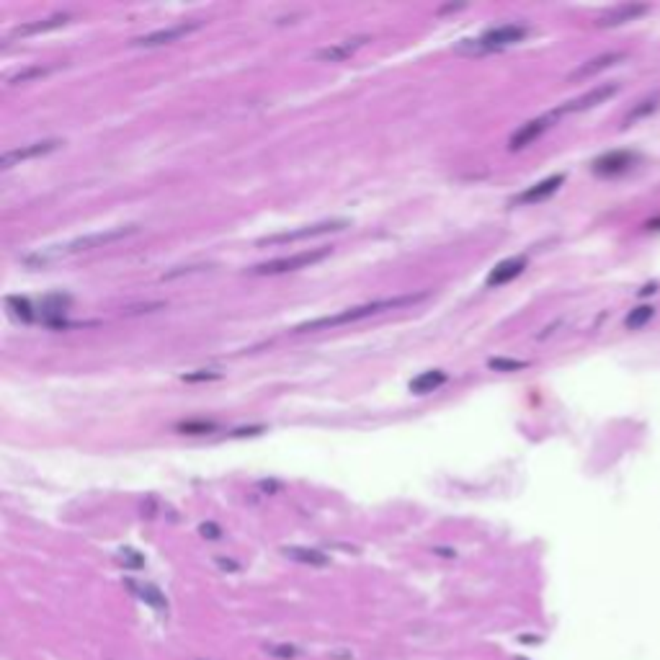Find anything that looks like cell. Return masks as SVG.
I'll use <instances>...</instances> for the list:
<instances>
[{
	"label": "cell",
	"mask_w": 660,
	"mask_h": 660,
	"mask_svg": "<svg viewBox=\"0 0 660 660\" xmlns=\"http://www.w3.org/2000/svg\"><path fill=\"white\" fill-rule=\"evenodd\" d=\"M284 555L294 562H302V565H312V567H325L330 562L323 552L317 550H307V547H284Z\"/></svg>",
	"instance_id": "ac0fdd59"
},
{
	"label": "cell",
	"mask_w": 660,
	"mask_h": 660,
	"mask_svg": "<svg viewBox=\"0 0 660 660\" xmlns=\"http://www.w3.org/2000/svg\"><path fill=\"white\" fill-rule=\"evenodd\" d=\"M181 433H191V436H199V433H212L217 431V423L212 421H186V423L178 426Z\"/></svg>",
	"instance_id": "7402d4cb"
},
{
	"label": "cell",
	"mask_w": 660,
	"mask_h": 660,
	"mask_svg": "<svg viewBox=\"0 0 660 660\" xmlns=\"http://www.w3.org/2000/svg\"><path fill=\"white\" fill-rule=\"evenodd\" d=\"M655 108H658V98H645V101H640V106H634L629 114H627V119L624 122L627 124H632V122H637L640 116H647V114H653Z\"/></svg>",
	"instance_id": "cb8c5ba5"
},
{
	"label": "cell",
	"mask_w": 660,
	"mask_h": 660,
	"mask_svg": "<svg viewBox=\"0 0 660 660\" xmlns=\"http://www.w3.org/2000/svg\"><path fill=\"white\" fill-rule=\"evenodd\" d=\"M526 269V258L524 256H516V258H505V261H500L495 269L488 274L485 284L488 287H503V284L513 282L516 277H521Z\"/></svg>",
	"instance_id": "9a60e30c"
},
{
	"label": "cell",
	"mask_w": 660,
	"mask_h": 660,
	"mask_svg": "<svg viewBox=\"0 0 660 660\" xmlns=\"http://www.w3.org/2000/svg\"><path fill=\"white\" fill-rule=\"evenodd\" d=\"M220 374L217 371H196V374H183V382H204V379H217Z\"/></svg>",
	"instance_id": "484cf974"
},
{
	"label": "cell",
	"mask_w": 660,
	"mask_h": 660,
	"mask_svg": "<svg viewBox=\"0 0 660 660\" xmlns=\"http://www.w3.org/2000/svg\"><path fill=\"white\" fill-rule=\"evenodd\" d=\"M271 655H279V658H289V655H294V647H271Z\"/></svg>",
	"instance_id": "f1b7e54d"
},
{
	"label": "cell",
	"mask_w": 660,
	"mask_h": 660,
	"mask_svg": "<svg viewBox=\"0 0 660 660\" xmlns=\"http://www.w3.org/2000/svg\"><path fill=\"white\" fill-rule=\"evenodd\" d=\"M653 292H655V287H653V284H650V287H645V289H642L640 294H653Z\"/></svg>",
	"instance_id": "1f68e13d"
},
{
	"label": "cell",
	"mask_w": 660,
	"mask_h": 660,
	"mask_svg": "<svg viewBox=\"0 0 660 660\" xmlns=\"http://www.w3.org/2000/svg\"><path fill=\"white\" fill-rule=\"evenodd\" d=\"M634 163V153H627V150H612L607 155H601L593 160V173L596 175H619L624 170L632 168Z\"/></svg>",
	"instance_id": "7c38bea8"
},
{
	"label": "cell",
	"mask_w": 660,
	"mask_h": 660,
	"mask_svg": "<svg viewBox=\"0 0 660 660\" xmlns=\"http://www.w3.org/2000/svg\"><path fill=\"white\" fill-rule=\"evenodd\" d=\"M441 384H446V371L444 369H428L423 374H418L411 382V392L416 395H428V392L438 390Z\"/></svg>",
	"instance_id": "e0dca14e"
},
{
	"label": "cell",
	"mask_w": 660,
	"mask_h": 660,
	"mask_svg": "<svg viewBox=\"0 0 660 660\" xmlns=\"http://www.w3.org/2000/svg\"><path fill=\"white\" fill-rule=\"evenodd\" d=\"M68 21H70V14H54V16H49V19L34 21V24H26V26H19V29H14V31H11V34L6 36V44H8V41L19 39V36L44 34V31H52V29H60V26H65Z\"/></svg>",
	"instance_id": "2e32d148"
},
{
	"label": "cell",
	"mask_w": 660,
	"mask_h": 660,
	"mask_svg": "<svg viewBox=\"0 0 660 660\" xmlns=\"http://www.w3.org/2000/svg\"><path fill=\"white\" fill-rule=\"evenodd\" d=\"M627 60L624 52H609V54H599V57H593V60L583 62L580 68H575L573 73L567 75V81L575 83V81H586V78H593V75H599L601 70L607 68H614V65H619V62Z\"/></svg>",
	"instance_id": "4fadbf2b"
},
{
	"label": "cell",
	"mask_w": 660,
	"mask_h": 660,
	"mask_svg": "<svg viewBox=\"0 0 660 660\" xmlns=\"http://www.w3.org/2000/svg\"><path fill=\"white\" fill-rule=\"evenodd\" d=\"M199 29H202V21H186V24H175V26H168V29H158L153 34L137 36V39H132L129 44H132V47H145V49L163 47V44H170V41H178V39H183V36L194 34Z\"/></svg>",
	"instance_id": "8992f818"
},
{
	"label": "cell",
	"mask_w": 660,
	"mask_h": 660,
	"mask_svg": "<svg viewBox=\"0 0 660 660\" xmlns=\"http://www.w3.org/2000/svg\"><path fill=\"white\" fill-rule=\"evenodd\" d=\"M140 596H142V601H148L150 607H155L158 612L165 609V599H163L160 591H158L155 586H140Z\"/></svg>",
	"instance_id": "d4e9b609"
},
{
	"label": "cell",
	"mask_w": 660,
	"mask_h": 660,
	"mask_svg": "<svg viewBox=\"0 0 660 660\" xmlns=\"http://www.w3.org/2000/svg\"><path fill=\"white\" fill-rule=\"evenodd\" d=\"M122 562H127V565H132V567H142V557L137 552H132V550H124Z\"/></svg>",
	"instance_id": "83f0119b"
},
{
	"label": "cell",
	"mask_w": 660,
	"mask_h": 660,
	"mask_svg": "<svg viewBox=\"0 0 660 660\" xmlns=\"http://www.w3.org/2000/svg\"><path fill=\"white\" fill-rule=\"evenodd\" d=\"M565 183V175L557 173V175H550V178H545V181L534 183V186H529L526 191H521L516 199H513V204H537V202H545V199H550V196L555 194V191L560 189Z\"/></svg>",
	"instance_id": "5bb4252c"
},
{
	"label": "cell",
	"mask_w": 660,
	"mask_h": 660,
	"mask_svg": "<svg viewBox=\"0 0 660 660\" xmlns=\"http://www.w3.org/2000/svg\"><path fill=\"white\" fill-rule=\"evenodd\" d=\"M199 532H202V537H207V539H220V537H222V532H220V526H217V524H202V526H199Z\"/></svg>",
	"instance_id": "4316f807"
},
{
	"label": "cell",
	"mask_w": 660,
	"mask_h": 660,
	"mask_svg": "<svg viewBox=\"0 0 660 660\" xmlns=\"http://www.w3.org/2000/svg\"><path fill=\"white\" fill-rule=\"evenodd\" d=\"M488 366L495 371H519V369H526L529 366V361H519V359H490L488 361Z\"/></svg>",
	"instance_id": "603a6c76"
},
{
	"label": "cell",
	"mask_w": 660,
	"mask_h": 660,
	"mask_svg": "<svg viewBox=\"0 0 660 660\" xmlns=\"http://www.w3.org/2000/svg\"><path fill=\"white\" fill-rule=\"evenodd\" d=\"M617 91H619V86H617V83H607V86L591 88L588 93L578 96V98H573V101H567L565 106L555 108L552 114L555 116H562V114H575V111H586V108H593V106H599V103L609 101L612 96H617Z\"/></svg>",
	"instance_id": "52a82bcc"
},
{
	"label": "cell",
	"mask_w": 660,
	"mask_h": 660,
	"mask_svg": "<svg viewBox=\"0 0 660 660\" xmlns=\"http://www.w3.org/2000/svg\"><path fill=\"white\" fill-rule=\"evenodd\" d=\"M54 70H57V65H34V68L19 70L16 75L8 78V86H21V83L36 81V78H47V75L54 73Z\"/></svg>",
	"instance_id": "d6986e66"
},
{
	"label": "cell",
	"mask_w": 660,
	"mask_h": 660,
	"mask_svg": "<svg viewBox=\"0 0 660 660\" xmlns=\"http://www.w3.org/2000/svg\"><path fill=\"white\" fill-rule=\"evenodd\" d=\"M366 41H371V36L361 34V36H351L346 41H338V44H330V47H323L315 52L317 62H344L349 60L351 54H356L359 49L364 47Z\"/></svg>",
	"instance_id": "30bf717a"
},
{
	"label": "cell",
	"mask_w": 660,
	"mask_h": 660,
	"mask_svg": "<svg viewBox=\"0 0 660 660\" xmlns=\"http://www.w3.org/2000/svg\"><path fill=\"white\" fill-rule=\"evenodd\" d=\"M647 14V6H642V3H622V6H614L609 8L607 14H601L599 19H596V26L599 29H614V26H622V24H629V21L640 19V16Z\"/></svg>",
	"instance_id": "9c48e42d"
},
{
	"label": "cell",
	"mask_w": 660,
	"mask_h": 660,
	"mask_svg": "<svg viewBox=\"0 0 660 660\" xmlns=\"http://www.w3.org/2000/svg\"><path fill=\"white\" fill-rule=\"evenodd\" d=\"M137 230H140L137 225H129V227H114V230H103V232H93V235L75 237V240H70L65 245H49V248L36 250L34 256L24 258V263L26 266H47V263L60 261V258L78 256V253H88V250L93 248H103V245H111L116 240H124V237L135 235Z\"/></svg>",
	"instance_id": "7a4b0ae2"
},
{
	"label": "cell",
	"mask_w": 660,
	"mask_h": 660,
	"mask_svg": "<svg viewBox=\"0 0 660 660\" xmlns=\"http://www.w3.org/2000/svg\"><path fill=\"white\" fill-rule=\"evenodd\" d=\"M526 34H529V29L524 24H503V26H495L490 31H485L480 39L462 41L459 49L462 52H498V49L513 47V44L524 41Z\"/></svg>",
	"instance_id": "3957f363"
},
{
	"label": "cell",
	"mask_w": 660,
	"mask_h": 660,
	"mask_svg": "<svg viewBox=\"0 0 660 660\" xmlns=\"http://www.w3.org/2000/svg\"><path fill=\"white\" fill-rule=\"evenodd\" d=\"M217 565H222V570H237L235 562H230V560H225V557H217Z\"/></svg>",
	"instance_id": "f546056e"
},
{
	"label": "cell",
	"mask_w": 660,
	"mask_h": 660,
	"mask_svg": "<svg viewBox=\"0 0 660 660\" xmlns=\"http://www.w3.org/2000/svg\"><path fill=\"white\" fill-rule=\"evenodd\" d=\"M333 253V248H315V250H302V253H294V256H284V258H274V261L258 263L253 269H248L250 277H279V274H289V271H299L307 269L312 263H320L323 258H328Z\"/></svg>",
	"instance_id": "277c9868"
},
{
	"label": "cell",
	"mask_w": 660,
	"mask_h": 660,
	"mask_svg": "<svg viewBox=\"0 0 660 660\" xmlns=\"http://www.w3.org/2000/svg\"><path fill=\"white\" fill-rule=\"evenodd\" d=\"M428 292H418V294H400V297H387V299H377V302H366L359 304V307H349V310H341L336 315H325L310 320V323L297 325L292 333H312V330H328V328H338V325H349V323H359L364 317L379 315L384 310H400V307H408V304H416L421 299H426Z\"/></svg>",
	"instance_id": "6da1fadb"
},
{
	"label": "cell",
	"mask_w": 660,
	"mask_h": 660,
	"mask_svg": "<svg viewBox=\"0 0 660 660\" xmlns=\"http://www.w3.org/2000/svg\"><path fill=\"white\" fill-rule=\"evenodd\" d=\"M6 302H8V307L14 310V315L21 317L24 323H31V320H34V310H31V302H29L26 297H8Z\"/></svg>",
	"instance_id": "44dd1931"
},
{
	"label": "cell",
	"mask_w": 660,
	"mask_h": 660,
	"mask_svg": "<svg viewBox=\"0 0 660 660\" xmlns=\"http://www.w3.org/2000/svg\"><path fill=\"white\" fill-rule=\"evenodd\" d=\"M653 315H655L653 304H640V307H634V310L627 315L624 325L629 330H637V328H642L645 323H650V320H653Z\"/></svg>",
	"instance_id": "ffe728a7"
},
{
	"label": "cell",
	"mask_w": 660,
	"mask_h": 660,
	"mask_svg": "<svg viewBox=\"0 0 660 660\" xmlns=\"http://www.w3.org/2000/svg\"><path fill=\"white\" fill-rule=\"evenodd\" d=\"M349 227V220H330V222H317V225H307L302 230H292V232H279V235H269L258 240V245H279V243H297V240H304V237H317L325 235V232H341V230Z\"/></svg>",
	"instance_id": "5b68a950"
},
{
	"label": "cell",
	"mask_w": 660,
	"mask_h": 660,
	"mask_svg": "<svg viewBox=\"0 0 660 660\" xmlns=\"http://www.w3.org/2000/svg\"><path fill=\"white\" fill-rule=\"evenodd\" d=\"M60 145H62L60 140H41V142H31V145H24V148L8 150V153H3V158H0V168L8 170V168H14V165H19V163H24V160L47 155V153L57 150Z\"/></svg>",
	"instance_id": "ba28073f"
},
{
	"label": "cell",
	"mask_w": 660,
	"mask_h": 660,
	"mask_svg": "<svg viewBox=\"0 0 660 660\" xmlns=\"http://www.w3.org/2000/svg\"><path fill=\"white\" fill-rule=\"evenodd\" d=\"M645 227L647 230H660V217H655V220H647Z\"/></svg>",
	"instance_id": "4dcf8cb0"
},
{
	"label": "cell",
	"mask_w": 660,
	"mask_h": 660,
	"mask_svg": "<svg viewBox=\"0 0 660 660\" xmlns=\"http://www.w3.org/2000/svg\"><path fill=\"white\" fill-rule=\"evenodd\" d=\"M555 119H557L555 114H547V116H539V119H532V122H526L524 127H519L511 135V140H508V148H511V150H524L526 145H532L537 137L545 135Z\"/></svg>",
	"instance_id": "8fae6325"
}]
</instances>
